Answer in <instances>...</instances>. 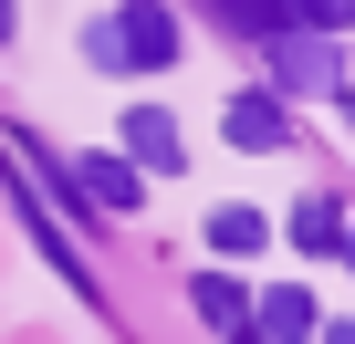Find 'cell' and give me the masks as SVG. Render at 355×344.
<instances>
[{
  "label": "cell",
  "mask_w": 355,
  "mask_h": 344,
  "mask_svg": "<svg viewBox=\"0 0 355 344\" xmlns=\"http://www.w3.org/2000/svg\"><path fill=\"white\" fill-rule=\"evenodd\" d=\"M84 63L94 73H157V63H178V11L167 0H125L115 21H84Z\"/></svg>",
  "instance_id": "obj_1"
},
{
  "label": "cell",
  "mask_w": 355,
  "mask_h": 344,
  "mask_svg": "<svg viewBox=\"0 0 355 344\" xmlns=\"http://www.w3.org/2000/svg\"><path fill=\"white\" fill-rule=\"evenodd\" d=\"M272 73H282V94H334L345 105V32H272Z\"/></svg>",
  "instance_id": "obj_2"
},
{
  "label": "cell",
  "mask_w": 355,
  "mask_h": 344,
  "mask_svg": "<svg viewBox=\"0 0 355 344\" xmlns=\"http://www.w3.org/2000/svg\"><path fill=\"white\" fill-rule=\"evenodd\" d=\"M73 199H84V209H136V167H125V156H84V167H73Z\"/></svg>",
  "instance_id": "obj_3"
},
{
  "label": "cell",
  "mask_w": 355,
  "mask_h": 344,
  "mask_svg": "<svg viewBox=\"0 0 355 344\" xmlns=\"http://www.w3.org/2000/svg\"><path fill=\"white\" fill-rule=\"evenodd\" d=\"M125 156H136V167H167V178H178V125H167L157 105H136V115H125Z\"/></svg>",
  "instance_id": "obj_4"
},
{
  "label": "cell",
  "mask_w": 355,
  "mask_h": 344,
  "mask_svg": "<svg viewBox=\"0 0 355 344\" xmlns=\"http://www.w3.org/2000/svg\"><path fill=\"white\" fill-rule=\"evenodd\" d=\"M230 146H251V156L282 146V105L272 94H230Z\"/></svg>",
  "instance_id": "obj_5"
},
{
  "label": "cell",
  "mask_w": 355,
  "mask_h": 344,
  "mask_svg": "<svg viewBox=\"0 0 355 344\" xmlns=\"http://www.w3.org/2000/svg\"><path fill=\"white\" fill-rule=\"evenodd\" d=\"M293 240H303L313 261H345V199H313V209L293 219Z\"/></svg>",
  "instance_id": "obj_6"
},
{
  "label": "cell",
  "mask_w": 355,
  "mask_h": 344,
  "mask_svg": "<svg viewBox=\"0 0 355 344\" xmlns=\"http://www.w3.org/2000/svg\"><path fill=\"white\" fill-rule=\"evenodd\" d=\"M261 240H272V219H251V209H220V219H209V251H220V261H251Z\"/></svg>",
  "instance_id": "obj_7"
},
{
  "label": "cell",
  "mask_w": 355,
  "mask_h": 344,
  "mask_svg": "<svg viewBox=\"0 0 355 344\" xmlns=\"http://www.w3.org/2000/svg\"><path fill=\"white\" fill-rule=\"evenodd\" d=\"M189 302H199V323H241V313H251V292H241L230 271H199V292H189Z\"/></svg>",
  "instance_id": "obj_8"
},
{
  "label": "cell",
  "mask_w": 355,
  "mask_h": 344,
  "mask_svg": "<svg viewBox=\"0 0 355 344\" xmlns=\"http://www.w3.org/2000/svg\"><path fill=\"white\" fill-rule=\"evenodd\" d=\"M303 334H313V302L303 292H272L261 302V344H303Z\"/></svg>",
  "instance_id": "obj_9"
},
{
  "label": "cell",
  "mask_w": 355,
  "mask_h": 344,
  "mask_svg": "<svg viewBox=\"0 0 355 344\" xmlns=\"http://www.w3.org/2000/svg\"><path fill=\"white\" fill-rule=\"evenodd\" d=\"M220 11H230L241 32H261V42H272V32H293V0H220Z\"/></svg>",
  "instance_id": "obj_10"
},
{
  "label": "cell",
  "mask_w": 355,
  "mask_h": 344,
  "mask_svg": "<svg viewBox=\"0 0 355 344\" xmlns=\"http://www.w3.org/2000/svg\"><path fill=\"white\" fill-rule=\"evenodd\" d=\"M355 0H293V32H345Z\"/></svg>",
  "instance_id": "obj_11"
},
{
  "label": "cell",
  "mask_w": 355,
  "mask_h": 344,
  "mask_svg": "<svg viewBox=\"0 0 355 344\" xmlns=\"http://www.w3.org/2000/svg\"><path fill=\"white\" fill-rule=\"evenodd\" d=\"M11 32H21V11H11V0H0V42H11Z\"/></svg>",
  "instance_id": "obj_12"
}]
</instances>
